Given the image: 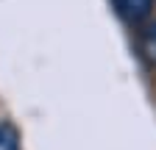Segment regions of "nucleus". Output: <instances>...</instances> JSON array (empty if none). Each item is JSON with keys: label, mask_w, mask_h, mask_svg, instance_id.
I'll return each instance as SVG.
<instances>
[{"label": "nucleus", "mask_w": 156, "mask_h": 150, "mask_svg": "<svg viewBox=\"0 0 156 150\" xmlns=\"http://www.w3.org/2000/svg\"><path fill=\"white\" fill-rule=\"evenodd\" d=\"M114 6H117V11H120L126 20L140 22V20H145V17L151 14L153 0H114Z\"/></svg>", "instance_id": "obj_1"}, {"label": "nucleus", "mask_w": 156, "mask_h": 150, "mask_svg": "<svg viewBox=\"0 0 156 150\" xmlns=\"http://www.w3.org/2000/svg\"><path fill=\"white\" fill-rule=\"evenodd\" d=\"M0 150H20L17 128L9 125V122H0Z\"/></svg>", "instance_id": "obj_2"}, {"label": "nucleus", "mask_w": 156, "mask_h": 150, "mask_svg": "<svg viewBox=\"0 0 156 150\" xmlns=\"http://www.w3.org/2000/svg\"><path fill=\"white\" fill-rule=\"evenodd\" d=\"M142 50H145V56L156 64V22L145 31V39H142Z\"/></svg>", "instance_id": "obj_3"}]
</instances>
